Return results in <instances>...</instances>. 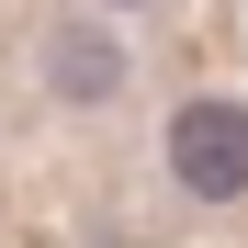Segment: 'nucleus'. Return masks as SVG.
Listing matches in <instances>:
<instances>
[{
	"instance_id": "obj_2",
	"label": "nucleus",
	"mask_w": 248,
	"mask_h": 248,
	"mask_svg": "<svg viewBox=\"0 0 248 248\" xmlns=\"http://www.w3.org/2000/svg\"><path fill=\"white\" fill-rule=\"evenodd\" d=\"M46 68H57V91H68V102H113V79H124V57L102 46V34H57V57H46Z\"/></svg>"
},
{
	"instance_id": "obj_1",
	"label": "nucleus",
	"mask_w": 248,
	"mask_h": 248,
	"mask_svg": "<svg viewBox=\"0 0 248 248\" xmlns=\"http://www.w3.org/2000/svg\"><path fill=\"white\" fill-rule=\"evenodd\" d=\"M170 170L203 203H237L248 192V102H181L170 113Z\"/></svg>"
}]
</instances>
